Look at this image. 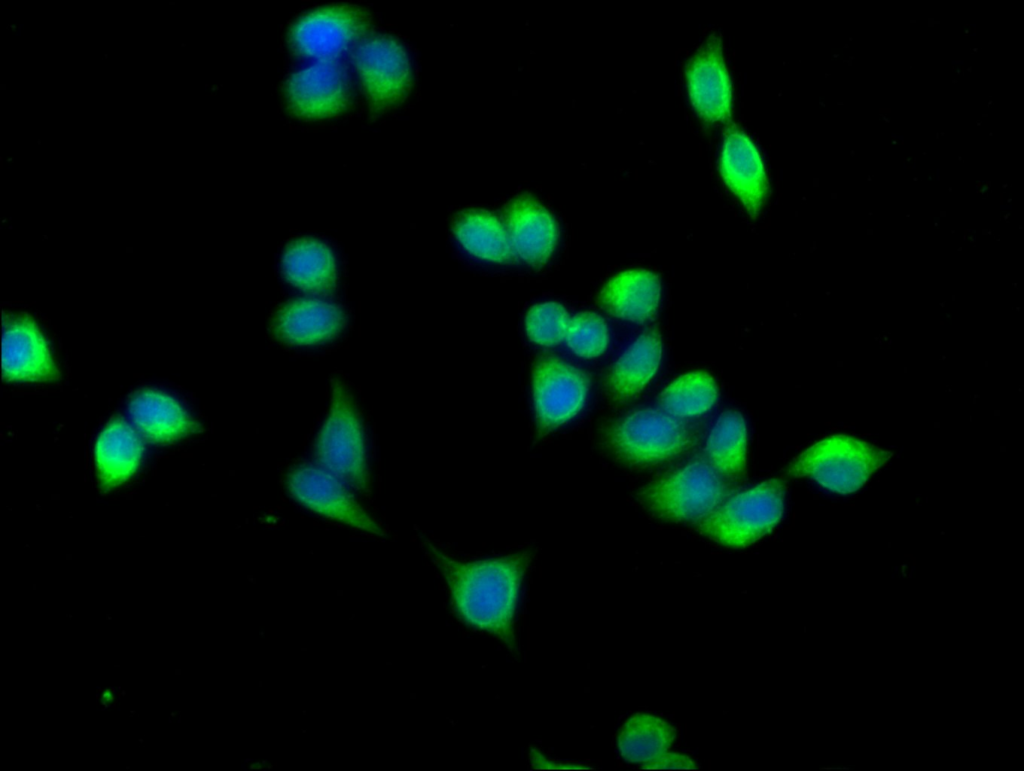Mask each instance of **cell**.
Here are the masks:
<instances>
[{"label": "cell", "instance_id": "cell-24", "mask_svg": "<svg viewBox=\"0 0 1024 771\" xmlns=\"http://www.w3.org/2000/svg\"><path fill=\"white\" fill-rule=\"evenodd\" d=\"M675 738L676 731L668 722L638 713L622 726L618 746L625 760L644 765L667 752Z\"/></svg>", "mask_w": 1024, "mask_h": 771}, {"label": "cell", "instance_id": "cell-27", "mask_svg": "<svg viewBox=\"0 0 1024 771\" xmlns=\"http://www.w3.org/2000/svg\"><path fill=\"white\" fill-rule=\"evenodd\" d=\"M570 318L566 309L556 302L534 305L527 313L525 327L531 341L554 346L566 339Z\"/></svg>", "mask_w": 1024, "mask_h": 771}, {"label": "cell", "instance_id": "cell-1", "mask_svg": "<svg viewBox=\"0 0 1024 771\" xmlns=\"http://www.w3.org/2000/svg\"><path fill=\"white\" fill-rule=\"evenodd\" d=\"M427 546L449 586L458 616L466 624L498 637L514 651V613L531 554L462 562L430 543Z\"/></svg>", "mask_w": 1024, "mask_h": 771}, {"label": "cell", "instance_id": "cell-22", "mask_svg": "<svg viewBox=\"0 0 1024 771\" xmlns=\"http://www.w3.org/2000/svg\"><path fill=\"white\" fill-rule=\"evenodd\" d=\"M452 230L461 246L470 254L497 263L517 260L505 225L485 210L468 209L454 219Z\"/></svg>", "mask_w": 1024, "mask_h": 771}, {"label": "cell", "instance_id": "cell-7", "mask_svg": "<svg viewBox=\"0 0 1024 771\" xmlns=\"http://www.w3.org/2000/svg\"><path fill=\"white\" fill-rule=\"evenodd\" d=\"M286 486L297 503L319 516L370 534H385L345 483L316 464L295 467L287 475Z\"/></svg>", "mask_w": 1024, "mask_h": 771}, {"label": "cell", "instance_id": "cell-12", "mask_svg": "<svg viewBox=\"0 0 1024 771\" xmlns=\"http://www.w3.org/2000/svg\"><path fill=\"white\" fill-rule=\"evenodd\" d=\"M350 81L339 60H319L295 72L289 79V107L308 119L331 117L344 110L350 99Z\"/></svg>", "mask_w": 1024, "mask_h": 771}, {"label": "cell", "instance_id": "cell-23", "mask_svg": "<svg viewBox=\"0 0 1024 771\" xmlns=\"http://www.w3.org/2000/svg\"><path fill=\"white\" fill-rule=\"evenodd\" d=\"M746 423L740 412H723L705 445L709 464L729 481L739 480L746 471Z\"/></svg>", "mask_w": 1024, "mask_h": 771}, {"label": "cell", "instance_id": "cell-8", "mask_svg": "<svg viewBox=\"0 0 1024 771\" xmlns=\"http://www.w3.org/2000/svg\"><path fill=\"white\" fill-rule=\"evenodd\" d=\"M370 29V18L353 6L323 8L303 17L290 37L295 51L308 58L338 60L354 49Z\"/></svg>", "mask_w": 1024, "mask_h": 771}, {"label": "cell", "instance_id": "cell-20", "mask_svg": "<svg viewBox=\"0 0 1024 771\" xmlns=\"http://www.w3.org/2000/svg\"><path fill=\"white\" fill-rule=\"evenodd\" d=\"M282 272L296 288L328 295L336 288V265L331 249L312 237L291 240L282 256Z\"/></svg>", "mask_w": 1024, "mask_h": 771}, {"label": "cell", "instance_id": "cell-11", "mask_svg": "<svg viewBox=\"0 0 1024 771\" xmlns=\"http://www.w3.org/2000/svg\"><path fill=\"white\" fill-rule=\"evenodd\" d=\"M2 376L9 382L54 381L60 376L47 340L25 314L3 317Z\"/></svg>", "mask_w": 1024, "mask_h": 771}, {"label": "cell", "instance_id": "cell-28", "mask_svg": "<svg viewBox=\"0 0 1024 771\" xmlns=\"http://www.w3.org/2000/svg\"><path fill=\"white\" fill-rule=\"evenodd\" d=\"M644 769L653 770H696V762L686 755L665 752L650 763L642 765Z\"/></svg>", "mask_w": 1024, "mask_h": 771}, {"label": "cell", "instance_id": "cell-21", "mask_svg": "<svg viewBox=\"0 0 1024 771\" xmlns=\"http://www.w3.org/2000/svg\"><path fill=\"white\" fill-rule=\"evenodd\" d=\"M662 341L656 329L642 332L611 368L606 387L613 399L625 401L638 395L658 370Z\"/></svg>", "mask_w": 1024, "mask_h": 771}, {"label": "cell", "instance_id": "cell-15", "mask_svg": "<svg viewBox=\"0 0 1024 771\" xmlns=\"http://www.w3.org/2000/svg\"><path fill=\"white\" fill-rule=\"evenodd\" d=\"M345 325L346 315L339 306L317 298H299L277 309L270 332L282 343L310 346L333 339Z\"/></svg>", "mask_w": 1024, "mask_h": 771}, {"label": "cell", "instance_id": "cell-6", "mask_svg": "<svg viewBox=\"0 0 1024 771\" xmlns=\"http://www.w3.org/2000/svg\"><path fill=\"white\" fill-rule=\"evenodd\" d=\"M784 507L785 487L780 480L770 479L731 494L696 525L701 534L720 544L746 547L778 524Z\"/></svg>", "mask_w": 1024, "mask_h": 771}, {"label": "cell", "instance_id": "cell-14", "mask_svg": "<svg viewBox=\"0 0 1024 771\" xmlns=\"http://www.w3.org/2000/svg\"><path fill=\"white\" fill-rule=\"evenodd\" d=\"M720 173L749 215L756 218L767 198L768 180L757 147L735 124H730L725 131Z\"/></svg>", "mask_w": 1024, "mask_h": 771}, {"label": "cell", "instance_id": "cell-17", "mask_svg": "<svg viewBox=\"0 0 1024 771\" xmlns=\"http://www.w3.org/2000/svg\"><path fill=\"white\" fill-rule=\"evenodd\" d=\"M127 411L136 430L150 443L170 444L201 430V425L175 398L158 389L134 392Z\"/></svg>", "mask_w": 1024, "mask_h": 771}, {"label": "cell", "instance_id": "cell-4", "mask_svg": "<svg viewBox=\"0 0 1024 771\" xmlns=\"http://www.w3.org/2000/svg\"><path fill=\"white\" fill-rule=\"evenodd\" d=\"M892 452L849 435H830L804 450L788 474L809 477L841 495L858 491L891 458Z\"/></svg>", "mask_w": 1024, "mask_h": 771}, {"label": "cell", "instance_id": "cell-10", "mask_svg": "<svg viewBox=\"0 0 1024 771\" xmlns=\"http://www.w3.org/2000/svg\"><path fill=\"white\" fill-rule=\"evenodd\" d=\"M587 376L563 360L547 356L533 370V396L537 430L544 436L576 416L585 405Z\"/></svg>", "mask_w": 1024, "mask_h": 771}, {"label": "cell", "instance_id": "cell-3", "mask_svg": "<svg viewBox=\"0 0 1024 771\" xmlns=\"http://www.w3.org/2000/svg\"><path fill=\"white\" fill-rule=\"evenodd\" d=\"M605 439L619 460L629 465L648 466L687 452L696 444L698 430L662 409L643 408L611 424Z\"/></svg>", "mask_w": 1024, "mask_h": 771}, {"label": "cell", "instance_id": "cell-19", "mask_svg": "<svg viewBox=\"0 0 1024 771\" xmlns=\"http://www.w3.org/2000/svg\"><path fill=\"white\" fill-rule=\"evenodd\" d=\"M144 452L136 431L116 416L99 434L95 463L100 487L108 491L128 480L138 469Z\"/></svg>", "mask_w": 1024, "mask_h": 771}, {"label": "cell", "instance_id": "cell-9", "mask_svg": "<svg viewBox=\"0 0 1024 771\" xmlns=\"http://www.w3.org/2000/svg\"><path fill=\"white\" fill-rule=\"evenodd\" d=\"M354 63L374 112L399 104L412 84L408 55L394 38L377 36L360 43Z\"/></svg>", "mask_w": 1024, "mask_h": 771}, {"label": "cell", "instance_id": "cell-13", "mask_svg": "<svg viewBox=\"0 0 1024 771\" xmlns=\"http://www.w3.org/2000/svg\"><path fill=\"white\" fill-rule=\"evenodd\" d=\"M686 82L692 107L704 122L729 121L732 87L720 38L710 36L694 53L686 67Z\"/></svg>", "mask_w": 1024, "mask_h": 771}, {"label": "cell", "instance_id": "cell-26", "mask_svg": "<svg viewBox=\"0 0 1024 771\" xmlns=\"http://www.w3.org/2000/svg\"><path fill=\"white\" fill-rule=\"evenodd\" d=\"M566 341L576 355L583 358L598 357L608 346L607 324L596 313L580 312L570 319Z\"/></svg>", "mask_w": 1024, "mask_h": 771}, {"label": "cell", "instance_id": "cell-25", "mask_svg": "<svg viewBox=\"0 0 1024 771\" xmlns=\"http://www.w3.org/2000/svg\"><path fill=\"white\" fill-rule=\"evenodd\" d=\"M717 399L713 377L704 371H693L672 381L661 393L659 402L663 411L686 420L708 412Z\"/></svg>", "mask_w": 1024, "mask_h": 771}, {"label": "cell", "instance_id": "cell-16", "mask_svg": "<svg viewBox=\"0 0 1024 771\" xmlns=\"http://www.w3.org/2000/svg\"><path fill=\"white\" fill-rule=\"evenodd\" d=\"M503 220L517 259L533 267L549 260L558 227L545 207L529 195H520L505 206Z\"/></svg>", "mask_w": 1024, "mask_h": 771}, {"label": "cell", "instance_id": "cell-2", "mask_svg": "<svg viewBox=\"0 0 1024 771\" xmlns=\"http://www.w3.org/2000/svg\"><path fill=\"white\" fill-rule=\"evenodd\" d=\"M317 466L361 491L370 487L365 432L355 399L339 379L331 380L330 406L313 444Z\"/></svg>", "mask_w": 1024, "mask_h": 771}, {"label": "cell", "instance_id": "cell-18", "mask_svg": "<svg viewBox=\"0 0 1024 771\" xmlns=\"http://www.w3.org/2000/svg\"><path fill=\"white\" fill-rule=\"evenodd\" d=\"M661 293L658 276L646 269H630L612 277L602 288L598 303L610 315L645 323L657 312Z\"/></svg>", "mask_w": 1024, "mask_h": 771}, {"label": "cell", "instance_id": "cell-5", "mask_svg": "<svg viewBox=\"0 0 1024 771\" xmlns=\"http://www.w3.org/2000/svg\"><path fill=\"white\" fill-rule=\"evenodd\" d=\"M731 481L707 460H695L643 487L640 502L653 514L672 521H698L731 495Z\"/></svg>", "mask_w": 1024, "mask_h": 771}]
</instances>
